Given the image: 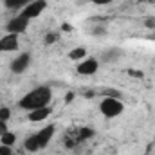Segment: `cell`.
<instances>
[{"label":"cell","mask_w":155,"mask_h":155,"mask_svg":"<svg viewBox=\"0 0 155 155\" xmlns=\"http://www.w3.org/2000/svg\"><path fill=\"white\" fill-rule=\"evenodd\" d=\"M51 107H41V108H36V110H31L27 119L33 121V123H40V121H45L47 117L51 116Z\"/></svg>","instance_id":"9"},{"label":"cell","mask_w":155,"mask_h":155,"mask_svg":"<svg viewBox=\"0 0 155 155\" xmlns=\"http://www.w3.org/2000/svg\"><path fill=\"white\" fill-rule=\"evenodd\" d=\"M58 40H60V33H56V31H49V33L45 35L43 41H45L47 45H52V43H56Z\"/></svg>","instance_id":"16"},{"label":"cell","mask_w":155,"mask_h":155,"mask_svg":"<svg viewBox=\"0 0 155 155\" xmlns=\"http://www.w3.org/2000/svg\"><path fill=\"white\" fill-rule=\"evenodd\" d=\"M9 67H11L13 74H24L31 67V54L29 52H20L18 56L13 58V61H11Z\"/></svg>","instance_id":"5"},{"label":"cell","mask_w":155,"mask_h":155,"mask_svg":"<svg viewBox=\"0 0 155 155\" xmlns=\"http://www.w3.org/2000/svg\"><path fill=\"white\" fill-rule=\"evenodd\" d=\"M54 134H56V124H47V126H43L41 130H38L33 135H29L24 141V148L27 152H31V153L40 152V150H43L51 143V139L54 137Z\"/></svg>","instance_id":"2"},{"label":"cell","mask_w":155,"mask_h":155,"mask_svg":"<svg viewBox=\"0 0 155 155\" xmlns=\"http://www.w3.org/2000/svg\"><path fill=\"white\" fill-rule=\"evenodd\" d=\"M7 132V121H0V137Z\"/></svg>","instance_id":"20"},{"label":"cell","mask_w":155,"mask_h":155,"mask_svg":"<svg viewBox=\"0 0 155 155\" xmlns=\"http://www.w3.org/2000/svg\"><path fill=\"white\" fill-rule=\"evenodd\" d=\"M144 25H146V27H152V29H155V18H148V20L144 22Z\"/></svg>","instance_id":"21"},{"label":"cell","mask_w":155,"mask_h":155,"mask_svg":"<svg viewBox=\"0 0 155 155\" xmlns=\"http://www.w3.org/2000/svg\"><path fill=\"white\" fill-rule=\"evenodd\" d=\"M29 18H25L24 15H16V16H13L7 24H5V31L7 33H11V35H22V33H25L27 31V27H29Z\"/></svg>","instance_id":"4"},{"label":"cell","mask_w":155,"mask_h":155,"mask_svg":"<svg viewBox=\"0 0 155 155\" xmlns=\"http://www.w3.org/2000/svg\"><path fill=\"white\" fill-rule=\"evenodd\" d=\"M15 143H16V135H15L13 132H9V130L0 137V144H4V146H9V148H11Z\"/></svg>","instance_id":"15"},{"label":"cell","mask_w":155,"mask_h":155,"mask_svg":"<svg viewBox=\"0 0 155 155\" xmlns=\"http://www.w3.org/2000/svg\"><path fill=\"white\" fill-rule=\"evenodd\" d=\"M18 47H20L18 35L7 33L0 38V52H15V51H18Z\"/></svg>","instance_id":"8"},{"label":"cell","mask_w":155,"mask_h":155,"mask_svg":"<svg viewBox=\"0 0 155 155\" xmlns=\"http://www.w3.org/2000/svg\"><path fill=\"white\" fill-rule=\"evenodd\" d=\"M123 56V52H121V49H117V47H112V49H107L105 52H103V56H101V60L105 61V63H116L117 60Z\"/></svg>","instance_id":"11"},{"label":"cell","mask_w":155,"mask_h":155,"mask_svg":"<svg viewBox=\"0 0 155 155\" xmlns=\"http://www.w3.org/2000/svg\"><path fill=\"white\" fill-rule=\"evenodd\" d=\"M76 71L81 76H92V74H96L99 71V61L96 58H85V60L78 61Z\"/></svg>","instance_id":"7"},{"label":"cell","mask_w":155,"mask_h":155,"mask_svg":"<svg viewBox=\"0 0 155 155\" xmlns=\"http://www.w3.org/2000/svg\"><path fill=\"white\" fill-rule=\"evenodd\" d=\"M85 58H87V49L85 47H76L69 52V60H72V61H81Z\"/></svg>","instance_id":"13"},{"label":"cell","mask_w":155,"mask_h":155,"mask_svg":"<svg viewBox=\"0 0 155 155\" xmlns=\"http://www.w3.org/2000/svg\"><path fill=\"white\" fill-rule=\"evenodd\" d=\"M99 110H101V114L107 119H114V117L121 116L124 112V105H123V101L119 97L105 96V99L99 103Z\"/></svg>","instance_id":"3"},{"label":"cell","mask_w":155,"mask_h":155,"mask_svg":"<svg viewBox=\"0 0 155 155\" xmlns=\"http://www.w3.org/2000/svg\"><path fill=\"white\" fill-rule=\"evenodd\" d=\"M0 155H13V153H11V148H9V146L0 144Z\"/></svg>","instance_id":"19"},{"label":"cell","mask_w":155,"mask_h":155,"mask_svg":"<svg viewBox=\"0 0 155 155\" xmlns=\"http://www.w3.org/2000/svg\"><path fill=\"white\" fill-rule=\"evenodd\" d=\"M9 117H11V108L0 107V121H9Z\"/></svg>","instance_id":"17"},{"label":"cell","mask_w":155,"mask_h":155,"mask_svg":"<svg viewBox=\"0 0 155 155\" xmlns=\"http://www.w3.org/2000/svg\"><path fill=\"white\" fill-rule=\"evenodd\" d=\"M90 35L96 36V38H103V36L108 35V29H107V25H103V24H96V25L90 29Z\"/></svg>","instance_id":"14"},{"label":"cell","mask_w":155,"mask_h":155,"mask_svg":"<svg viewBox=\"0 0 155 155\" xmlns=\"http://www.w3.org/2000/svg\"><path fill=\"white\" fill-rule=\"evenodd\" d=\"M45 7H47V0H33L31 4H27V5L22 9L20 15H24V16L29 18V20H35V18H38L40 15L45 11Z\"/></svg>","instance_id":"6"},{"label":"cell","mask_w":155,"mask_h":155,"mask_svg":"<svg viewBox=\"0 0 155 155\" xmlns=\"http://www.w3.org/2000/svg\"><path fill=\"white\" fill-rule=\"evenodd\" d=\"M61 29H63V31H71V25H67V24H65V25H61Z\"/></svg>","instance_id":"23"},{"label":"cell","mask_w":155,"mask_h":155,"mask_svg":"<svg viewBox=\"0 0 155 155\" xmlns=\"http://www.w3.org/2000/svg\"><path fill=\"white\" fill-rule=\"evenodd\" d=\"M74 99V92H67V96H65V103H71Z\"/></svg>","instance_id":"22"},{"label":"cell","mask_w":155,"mask_h":155,"mask_svg":"<svg viewBox=\"0 0 155 155\" xmlns=\"http://www.w3.org/2000/svg\"><path fill=\"white\" fill-rule=\"evenodd\" d=\"M52 99V90L51 87L47 85H40V87H35L33 90H29L20 101H18V107L31 112V110H36V108H41V107H49Z\"/></svg>","instance_id":"1"},{"label":"cell","mask_w":155,"mask_h":155,"mask_svg":"<svg viewBox=\"0 0 155 155\" xmlns=\"http://www.w3.org/2000/svg\"><path fill=\"white\" fill-rule=\"evenodd\" d=\"M92 135H94V130H92V128H87V126L78 128V130H76V135H72V137H74V141H72V144H71V146L79 144V143H83V141L90 139Z\"/></svg>","instance_id":"10"},{"label":"cell","mask_w":155,"mask_h":155,"mask_svg":"<svg viewBox=\"0 0 155 155\" xmlns=\"http://www.w3.org/2000/svg\"><path fill=\"white\" fill-rule=\"evenodd\" d=\"M92 4H96V5H108V4H112L114 0H90Z\"/></svg>","instance_id":"18"},{"label":"cell","mask_w":155,"mask_h":155,"mask_svg":"<svg viewBox=\"0 0 155 155\" xmlns=\"http://www.w3.org/2000/svg\"><path fill=\"white\" fill-rule=\"evenodd\" d=\"M33 0H4V5L11 11H18V9H24L27 4H31Z\"/></svg>","instance_id":"12"}]
</instances>
